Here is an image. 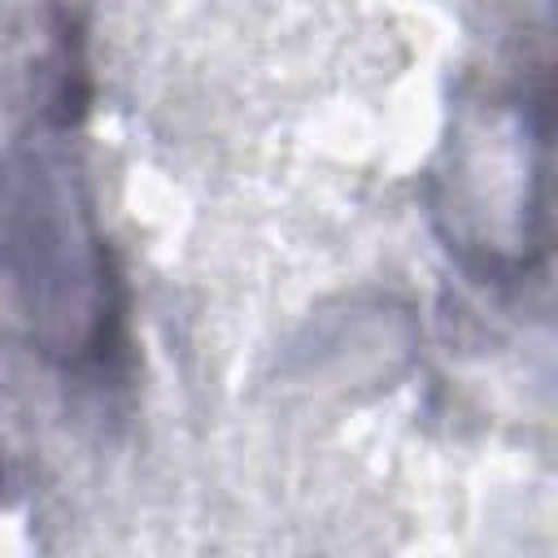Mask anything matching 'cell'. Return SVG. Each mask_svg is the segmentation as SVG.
<instances>
[{
  "mask_svg": "<svg viewBox=\"0 0 558 558\" xmlns=\"http://www.w3.org/2000/svg\"><path fill=\"white\" fill-rule=\"evenodd\" d=\"M0 336L65 371L122 349V283L87 183L57 148L0 157Z\"/></svg>",
  "mask_w": 558,
  "mask_h": 558,
  "instance_id": "cell-1",
  "label": "cell"
}]
</instances>
